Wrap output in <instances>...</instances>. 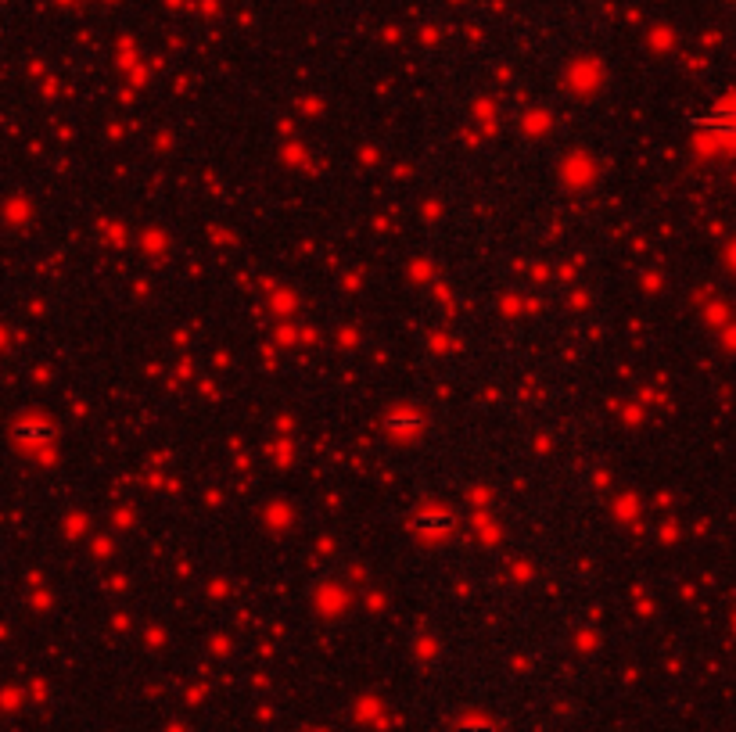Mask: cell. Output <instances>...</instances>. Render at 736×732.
<instances>
[{
	"label": "cell",
	"mask_w": 736,
	"mask_h": 732,
	"mask_svg": "<svg viewBox=\"0 0 736 732\" xmlns=\"http://www.w3.org/2000/svg\"><path fill=\"white\" fill-rule=\"evenodd\" d=\"M711 126H715L719 133H726V137H736V112H729L726 122H711Z\"/></svg>",
	"instance_id": "6da1fadb"
}]
</instances>
